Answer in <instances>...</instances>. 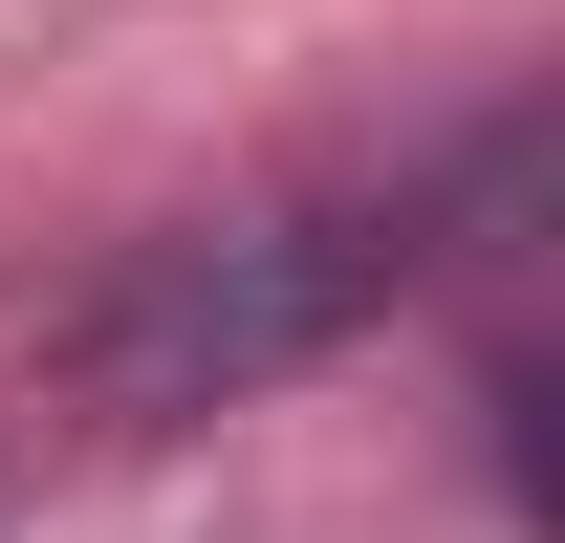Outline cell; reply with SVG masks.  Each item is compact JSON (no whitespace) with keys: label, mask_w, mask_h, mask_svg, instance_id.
<instances>
[{"label":"cell","mask_w":565,"mask_h":543,"mask_svg":"<svg viewBox=\"0 0 565 543\" xmlns=\"http://www.w3.org/2000/svg\"><path fill=\"white\" fill-rule=\"evenodd\" d=\"M414 283V196H282V217H196V239H152L109 305H87V413L109 435H174V413H239L282 370H327Z\"/></svg>","instance_id":"6da1fadb"}]
</instances>
